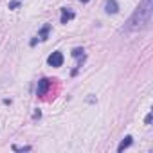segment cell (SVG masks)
Masks as SVG:
<instances>
[{
    "label": "cell",
    "mask_w": 153,
    "mask_h": 153,
    "mask_svg": "<svg viewBox=\"0 0 153 153\" xmlns=\"http://www.w3.org/2000/svg\"><path fill=\"white\" fill-rule=\"evenodd\" d=\"M151 13H153V0H142L139 7L133 11V15L128 18L126 25L121 29V33H135L146 29L151 22Z\"/></svg>",
    "instance_id": "6da1fadb"
},
{
    "label": "cell",
    "mask_w": 153,
    "mask_h": 153,
    "mask_svg": "<svg viewBox=\"0 0 153 153\" xmlns=\"http://www.w3.org/2000/svg\"><path fill=\"white\" fill-rule=\"evenodd\" d=\"M63 54L59 52V51H56V52H52L49 58H47V63L51 65V67H61L63 65Z\"/></svg>",
    "instance_id": "7a4b0ae2"
},
{
    "label": "cell",
    "mask_w": 153,
    "mask_h": 153,
    "mask_svg": "<svg viewBox=\"0 0 153 153\" xmlns=\"http://www.w3.org/2000/svg\"><path fill=\"white\" fill-rule=\"evenodd\" d=\"M49 88H51V79H45V78H43V79H40V81H38L36 94L42 97V96H45V94H47V90H49Z\"/></svg>",
    "instance_id": "3957f363"
},
{
    "label": "cell",
    "mask_w": 153,
    "mask_h": 153,
    "mask_svg": "<svg viewBox=\"0 0 153 153\" xmlns=\"http://www.w3.org/2000/svg\"><path fill=\"white\" fill-rule=\"evenodd\" d=\"M105 11H106L108 15H115V13L119 11V6H117L115 0H106V4H105Z\"/></svg>",
    "instance_id": "277c9868"
},
{
    "label": "cell",
    "mask_w": 153,
    "mask_h": 153,
    "mask_svg": "<svg viewBox=\"0 0 153 153\" xmlns=\"http://www.w3.org/2000/svg\"><path fill=\"white\" fill-rule=\"evenodd\" d=\"M131 142H133V140H131V137H130V135H126V137L121 140V144L117 146V151H119V153H121V151H124L126 148H130V146H131Z\"/></svg>",
    "instance_id": "5b68a950"
},
{
    "label": "cell",
    "mask_w": 153,
    "mask_h": 153,
    "mask_svg": "<svg viewBox=\"0 0 153 153\" xmlns=\"http://www.w3.org/2000/svg\"><path fill=\"white\" fill-rule=\"evenodd\" d=\"M72 18H74V13L70 9H61V24H67Z\"/></svg>",
    "instance_id": "8992f818"
},
{
    "label": "cell",
    "mask_w": 153,
    "mask_h": 153,
    "mask_svg": "<svg viewBox=\"0 0 153 153\" xmlns=\"http://www.w3.org/2000/svg\"><path fill=\"white\" fill-rule=\"evenodd\" d=\"M49 33H51V25L47 24V25H43V27H42V31L38 33V40L45 42V40H47V36H49Z\"/></svg>",
    "instance_id": "52a82bcc"
},
{
    "label": "cell",
    "mask_w": 153,
    "mask_h": 153,
    "mask_svg": "<svg viewBox=\"0 0 153 153\" xmlns=\"http://www.w3.org/2000/svg\"><path fill=\"white\" fill-rule=\"evenodd\" d=\"M20 7V0H13V2H9V9H18Z\"/></svg>",
    "instance_id": "ba28073f"
},
{
    "label": "cell",
    "mask_w": 153,
    "mask_h": 153,
    "mask_svg": "<svg viewBox=\"0 0 153 153\" xmlns=\"http://www.w3.org/2000/svg\"><path fill=\"white\" fill-rule=\"evenodd\" d=\"M13 149H15V151H31V146H24V148H20V146H13Z\"/></svg>",
    "instance_id": "9c48e42d"
},
{
    "label": "cell",
    "mask_w": 153,
    "mask_h": 153,
    "mask_svg": "<svg viewBox=\"0 0 153 153\" xmlns=\"http://www.w3.org/2000/svg\"><path fill=\"white\" fill-rule=\"evenodd\" d=\"M79 54H83V49H79V47H78V49H74V51H72V56H74V58H78Z\"/></svg>",
    "instance_id": "30bf717a"
},
{
    "label": "cell",
    "mask_w": 153,
    "mask_h": 153,
    "mask_svg": "<svg viewBox=\"0 0 153 153\" xmlns=\"http://www.w3.org/2000/svg\"><path fill=\"white\" fill-rule=\"evenodd\" d=\"M151 119H153V114H148V115H146V119H144V123H146V124H149V123H151Z\"/></svg>",
    "instance_id": "8fae6325"
},
{
    "label": "cell",
    "mask_w": 153,
    "mask_h": 153,
    "mask_svg": "<svg viewBox=\"0 0 153 153\" xmlns=\"http://www.w3.org/2000/svg\"><path fill=\"white\" fill-rule=\"evenodd\" d=\"M81 2H83V4H87V2H90V0H81Z\"/></svg>",
    "instance_id": "7c38bea8"
}]
</instances>
